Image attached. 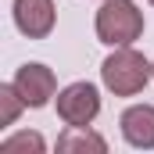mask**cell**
I'll return each instance as SVG.
<instances>
[{
    "label": "cell",
    "mask_w": 154,
    "mask_h": 154,
    "mask_svg": "<svg viewBox=\"0 0 154 154\" xmlns=\"http://www.w3.org/2000/svg\"><path fill=\"white\" fill-rule=\"evenodd\" d=\"M100 79L115 97H136L154 79V65L133 47H115V54L100 65Z\"/></svg>",
    "instance_id": "1"
},
{
    "label": "cell",
    "mask_w": 154,
    "mask_h": 154,
    "mask_svg": "<svg viewBox=\"0 0 154 154\" xmlns=\"http://www.w3.org/2000/svg\"><path fill=\"white\" fill-rule=\"evenodd\" d=\"M93 29H97V39L108 47H133L143 36V11L133 0H104Z\"/></svg>",
    "instance_id": "2"
},
{
    "label": "cell",
    "mask_w": 154,
    "mask_h": 154,
    "mask_svg": "<svg viewBox=\"0 0 154 154\" xmlns=\"http://www.w3.org/2000/svg\"><path fill=\"white\" fill-rule=\"evenodd\" d=\"M100 115V93L93 82H72L57 93V118L65 125H90Z\"/></svg>",
    "instance_id": "3"
},
{
    "label": "cell",
    "mask_w": 154,
    "mask_h": 154,
    "mask_svg": "<svg viewBox=\"0 0 154 154\" xmlns=\"http://www.w3.org/2000/svg\"><path fill=\"white\" fill-rule=\"evenodd\" d=\"M14 90L22 93V100H25V108H43V104H50L54 97H57V79L54 72L47 68V65H22L18 72H14Z\"/></svg>",
    "instance_id": "4"
},
{
    "label": "cell",
    "mask_w": 154,
    "mask_h": 154,
    "mask_svg": "<svg viewBox=\"0 0 154 154\" xmlns=\"http://www.w3.org/2000/svg\"><path fill=\"white\" fill-rule=\"evenodd\" d=\"M54 22H57L54 0H14V25L29 39L50 36L54 32Z\"/></svg>",
    "instance_id": "5"
},
{
    "label": "cell",
    "mask_w": 154,
    "mask_h": 154,
    "mask_svg": "<svg viewBox=\"0 0 154 154\" xmlns=\"http://www.w3.org/2000/svg\"><path fill=\"white\" fill-rule=\"evenodd\" d=\"M118 125H122V136H125L129 147L154 151V104H133V108H125L122 118H118Z\"/></svg>",
    "instance_id": "6"
},
{
    "label": "cell",
    "mask_w": 154,
    "mask_h": 154,
    "mask_svg": "<svg viewBox=\"0 0 154 154\" xmlns=\"http://www.w3.org/2000/svg\"><path fill=\"white\" fill-rule=\"evenodd\" d=\"M57 151L72 154V151H93V154H104L108 151V140L97 136L90 125H68L61 136H57Z\"/></svg>",
    "instance_id": "7"
},
{
    "label": "cell",
    "mask_w": 154,
    "mask_h": 154,
    "mask_svg": "<svg viewBox=\"0 0 154 154\" xmlns=\"http://www.w3.org/2000/svg\"><path fill=\"white\" fill-rule=\"evenodd\" d=\"M22 108H25V100H22V93L14 90V82H4V86H0V129L14 125L18 115H22Z\"/></svg>",
    "instance_id": "8"
},
{
    "label": "cell",
    "mask_w": 154,
    "mask_h": 154,
    "mask_svg": "<svg viewBox=\"0 0 154 154\" xmlns=\"http://www.w3.org/2000/svg\"><path fill=\"white\" fill-rule=\"evenodd\" d=\"M0 151L4 154H18V151H32V154H43L47 151V140L39 136V133H14V136H7V140H0Z\"/></svg>",
    "instance_id": "9"
},
{
    "label": "cell",
    "mask_w": 154,
    "mask_h": 154,
    "mask_svg": "<svg viewBox=\"0 0 154 154\" xmlns=\"http://www.w3.org/2000/svg\"><path fill=\"white\" fill-rule=\"evenodd\" d=\"M151 65H154V61H151Z\"/></svg>",
    "instance_id": "10"
},
{
    "label": "cell",
    "mask_w": 154,
    "mask_h": 154,
    "mask_svg": "<svg viewBox=\"0 0 154 154\" xmlns=\"http://www.w3.org/2000/svg\"><path fill=\"white\" fill-rule=\"evenodd\" d=\"M151 4H154V0H151Z\"/></svg>",
    "instance_id": "11"
}]
</instances>
